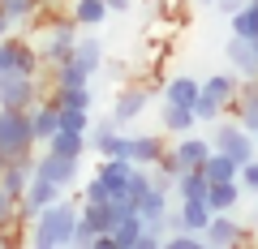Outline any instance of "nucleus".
<instances>
[{"mask_svg":"<svg viewBox=\"0 0 258 249\" xmlns=\"http://www.w3.org/2000/svg\"><path fill=\"white\" fill-rule=\"evenodd\" d=\"M56 198H64V189L60 185H52L47 176H30V185H26V194L18 198V223H26L30 228V219H35L43 206H52Z\"/></svg>","mask_w":258,"mask_h":249,"instance_id":"nucleus-7","label":"nucleus"},{"mask_svg":"<svg viewBox=\"0 0 258 249\" xmlns=\"http://www.w3.org/2000/svg\"><path fill=\"white\" fill-rule=\"evenodd\" d=\"M211 146L224 150V155H232L237 163H249V159H254V150H258V142H254V133H249L237 116L228 120V112H224V116L211 125Z\"/></svg>","mask_w":258,"mask_h":249,"instance_id":"nucleus-3","label":"nucleus"},{"mask_svg":"<svg viewBox=\"0 0 258 249\" xmlns=\"http://www.w3.org/2000/svg\"><path fill=\"white\" fill-rule=\"evenodd\" d=\"M99 73L116 77V82H129V73H134V69H129V60H103V69H99Z\"/></svg>","mask_w":258,"mask_h":249,"instance_id":"nucleus-33","label":"nucleus"},{"mask_svg":"<svg viewBox=\"0 0 258 249\" xmlns=\"http://www.w3.org/2000/svg\"><path fill=\"white\" fill-rule=\"evenodd\" d=\"M5 47H9V73H26V77L47 73L43 52H39L35 39H26V35H5ZM43 82H47V77H43Z\"/></svg>","mask_w":258,"mask_h":249,"instance_id":"nucleus-6","label":"nucleus"},{"mask_svg":"<svg viewBox=\"0 0 258 249\" xmlns=\"http://www.w3.org/2000/svg\"><path fill=\"white\" fill-rule=\"evenodd\" d=\"M0 168H5V159H0Z\"/></svg>","mask_w":258,"mask_h":249,"instance_id":"nucleus-41","label":"nucleus"},{"mask_svg":"<svg viewBox=\"0 0 258 249\" xmlns=\"http://www.w3.org/2000/svg\"><path fill=\"white\" fill-rule=\"evenodd\" d=\"M241 181H211L207 185V202H211V211H237L241 202Z\"/></svg>","mask_w":258,"mask_h":249,"instance_id":"nucleus-22","label":"nucleus"},{"mask_svg":"<svg viewBox=\"0 0 258 249\" xmlns=\"http://www.w3.org/2000/svg\"><path fill=\"white\" fill-rule=\"evenodd\" d=\"M198 91H203V77H189V73H176L164 82V103H185V108H194V99H198Z\"/></svg>","mask_w":258,"mask_h":249,"instance_id":"nucleus-20","label":"nucleus"},{"mask_svg":"<svg viewBox=\"0 0 258 249\" xmlns=\"http://www.w3.org/2000/svg\"><path fill=\"white\" fill-rule=\"evenodd\" d=\"M142 232H147V223H142V215L134 211V215H125V219L112 228V245H116V249H138Z\"/></svg>","mask_w":258,"mask_h":249,"instance_id":"nucleus-23","label":"nucleus"},{"mask_svg":"<svg viewBox=\"0 0 258 249\" xmlns=\"http://www.w3.org/2000/svg\"><path fill=\"white\" fill-rule=\"evenodd\" d=\"M254 232H258V215H254Z\"/></svg>","mask_w":258,"mask_h":249,"instance_id":"nucleus-40","label":"nucleus"},{"mask_svg":"<svg viewBox=\"0 0 258 249\" xmlns=\"http://www.w3.org/2000/svg\"><path fill=\"white\" fill-rule=\"evenodd\" d=\"M26 112H30V129H35L39 146H43V142L60 129V108H56V103H47V99H39L35 108H26Z\"/></svg>","mask_w":258,"mask_h":249,"instance_id":"nucleus-18","label":"nucleus"},{"mask_svg":"<svg viewBox=\"0 0 258 249\" xmlns=\"http://www.w3.org/2000/svg\"><path fill=\"white\" fill-rule=\"evenodd\" d=\"M47 82L26 73H0V108H35L43 99Z\"/></svg>","mask_w":258,"mask_h":249,"instance_id":"nucleus-4","label":"nucleus"},{"mask_svg":"<svg viewBox=\"0 0 258 249\" xmlns=\"http://www.w3.org/2000/svg\"><path fill=\"white\" fill-rule=\"evenodd\" d=\"M39 155V138L30 129V112L26 108H0V159H35Z\"/></svg>","mask_w":258,"mask_h":249,"instance_id":"nucleus-2","label":"nucleus"},{"mask_svg":"<svg viewBox=\"0 0 258 249\" xmlns=\"http://www.w3.org/2000/svg\"><path fill=\"white\" fill-rule=\"evenodd\" d=\"M241 240H249V228L237 219L232 211H215L211 223L203 228V245H215V249H232L241 245Z\"/></svg>","mask_w":258,"mask_h":249,"instance_id":"nucleus-8","label":"nucleus"},{"mask_svg":"<svg viewBox=\"0 0 258 249\" xmlns=\"http://www.w3.org/2000/svg\"><path fill=\"white\" fill-rule=\"evenodd\" d=\"M249 43H254V52H258V39H249Z\"/></svg>","mask_w":258,"mask_h":249,"instance_id":"nucleus-39","label":"nucleus"},{"mask_svg":"<svg viewBox=\"0 0 258 249\" xmlns=\"http://www.w3.org/2000/svg\"><path fill=\"white\" fill-rule=\"evenodd\" d=\"M164 150H168V133L164 129L159 133H129V159H134V163L151 168Z\"/></svg>","mask_w":258,"mask_h":249,"instance_id":"nucleus-13","label":"nucleus"},{"mask_svg":"<svg viewBox=\"0 0 258 249\" xmlns=\"http://www.w3.org/2000/svg\"><path fill=\"white\" fill-rule=\"evenodd\" d=\"M138 82H142V86H147V91H151V95H159V91H164V82H168V77H164V73H159V69H151V73H142V77H138Z\"/></svg>","mask_w":258,"mask_h":249,"instance_id":"nucleus-34","label":"nucleus"},{"mask_svg":"<svg viewBox=\"0 0 258 249\" xmlns=\"http://www.w3.org/2000/svg\"><path fill=\"white\" fill-rule=\"evenodd\" d=\"M232 35H241V39H258V0H245L237 13H232Z\"/></svg>","mask_w":258,"mask_h":249,"instance_id":"nucleus-26","label":"nucleus"},{"mask_svg":"<svg viewBox=\"0 0 258 249\" xmlns=\"http://www.w3.org/2000/svg\"><path fill=\"white\" fill-rule=\"evenodd\" d=\"M203 172H207V181H237V176H241V163H237L232 155H224V150H211L207 163H203Z\"/></svg>","mask_w":258,"mask_h":249,"instance_id":"nucleus-24","label":"nucleus"},{"mask_svg":"<svg viewBox=\"0 0 258 249\" xmlns=\"http://www.w3.org/2000/svg\"><path fill=\"white\" fill-rule=\"evenodd\" d=\"M151 99H155V95H151L142 82H120L116 95H112V116H116V125H120V129L134 125V120L151 108Z\"/></svg>","mask_w":258,"mask_h":249,"instance_id":"nucleus-5","label":"nucleus"},{"mask_svg":"<svg viewBox=\"0 0 258 249\" xmlns=\"http://www.w3.org/2000/svg\"><path fill=\"white\" fill-rule=\"evenodd\" d=\"M30 176H35V159H13V163L0 168V189L13 194V198H22L26 185H30Z\"/></svg>","mask_w":258,"mask_h":249,"instance_id":"nucleus-17","label":"nucleus"},{"mask_svg":"<svg viewBox=\"0 0 258 249\" xmlns=\"http://www.w3.org/2000/svg\"><path fill=\"white\" fill-rule=\"evenodd\" d=\"M237 86H241V73H237V69H220V73L203 77V95H207V99H215L224 112H228L232 99H237Z\"/></svg>","mask_w":258,"mask_h":249,"instance_id":"nucleus-12","label":"nucleus"},{"mask_svg":"<svg viewBox=\"0 0 258 249\" xmlns=\"http://www.w3.org/2000/svg\"><path fill=\"white\" fill-rule=\"evenodd\" d=\"M241 5H245V0H215L211 9H215V13H220V18H232V13H237V9H241Z\"/></svg>","mask_w":258,"mask_h":249,"instance_id":"nucleus-35","label":"nucleus"},{"mask_svg":"<svg viewBox=\"0 0 258 249\" xmlns=\"http://www.w3.org/2000/svg\"><path fill=\"white\" fill-rule=\"evenodd\" d=\"M43 150H52V155H64V159H82L86 150V133H74V129H56L52 138L43 142Z\"/></svg>","mask_w":258,"mask_h":249,"instance_id":"nucleus-21","label":"nucleus"},{"mask_svg":"<svg viewBox=\"0 0 258 249\" xmlns=\"http://www.w3.org/2000/svg\"><path fill=\"white\" fill-rule=\"evenodd\" d=\"M194 125H198V116H194V108H185V103H164V108H159V129H164L168 138H181Z\"/></svg>","mask_w":258,"mask_h":249,"instance_id":"nucleus-15","label":"nucleus"},{"mask_svg":"<svg viewBox=\"0 0 258 249\" xmlns=\"http://www.w3.org/2000/svg\"><path fill=\"white\" fill-rule=\"evenodd\" d=\"M108 9L112 13H129V9H134V0H108Z\"/></svg>","mask_w":258,"mask_h":249,"instance_id":"nucleus-37","label":"nucleus"},{"mask_svg":"<svg viewBox=\"0 0 258 249\" xmlns=\"http://www.w3.org/2000/svg\"><path fill=\"white\" fill-rule=\"evenodd\" d=\"M0 9L13 18V26H26V22H35L39 5H35V0H0Z\"/></svg>","mask_w":258,"mask_h":249,"instance_id":"nucleus-28","label":"nucleus"},{"mask_svg":"<svg viewBox=\"0 0 258 249\" xmlns=\"http://www.w3.org/2000/svg\"><path fill=\"white\" fill-rule=\"evenodd\" d=\"M194 116H198V125H215V120L224 116V108L215 99H207L203 91H198V99H194Z\"/></svg>","mask_w":258,"mask_h":249,"instance_id":"nucleus-29","label":"nucleus"},{"mask_svg":"<svg viewBox=\"0 0 258 249\" xmlns=\"http://www.w3.org/2000/svg\"><path fill=\"white\" fill-rule=\"evenodd\" d=\"M74 60H78L82 69H91V73H99L103 60H108V47H103V39H99V35H78V43H74Z\"/></svg>","mask_w":258,"mask_h":249,"instance_id":"nucleus-19","label":"nucleus"},{"mask_svg":"<svg viewBox=\"0 0 258 249\" xmlns=\"http://www.w3.org/2000/svg\"><path fill=\"white\" fill-rule=\"evenodd\" d=\"M224 60H228V69H237L241 77H254L258 73V52L249 39L241 35H228V43H224Z\"/></svg>","mask_w":258,"mask_h":249,"instance_id":"nucleus-11","label":"nucleus"},{"mask_svg":"<svg viewBox=\"0 0 258 249\" xmlns=\"http://www.w3.org/2000/svg\"><path fill=\"white\" fill-rule=\"evenodd\" d=\"M95 155H99V159H129V133L125 129H112L108 138L95 146Z\"/></svg>","mask_w":258,"mask_h":249,"instance_id":"nucleus-27","label":"nucleus"},{"mask_svg":"<svg viewBox=\"0 0 258 249\" xmlns=\"http://www.w3.org/2000/svg\"><path fill=\"white\" fill-rule=\"evenodd\" d=\"M207 185H211V181H207L203 168H185V172L176 176V189H172V194L176 198H207Z\"/></svg>","mask_w":258,"mask_h":249,"instance_id":"nucleus-25","label":"nucleus"},{"mask_svg":"<svg viewBox=\"0 0 258 249\" xmlns=\"http://www.w3.org/2000/svg\"><path fill=\"white\" fill-rule=\"evenodd\" d=\"M64 9H69V18L78 22V30H95V26H103V22L112 18L108 0H69Z\"/></svg>","mask_w":258,"mask_h":249,"instance_id":"nucleus-14","label":"nucleus"},{"mask_svg":"<svg viewBox=\"0 0 258 249\" xmlns=\"http://www.w3.org/2000/svg\"><path fill=\"white\" fill-rule=\"evenodd\" d=\"M60 129H74V133H86V129H91V112H78V108L60 112Z\"/></svg>","mask_w":258,"mask_h":249,"instance_id":"nucleus-30","label":"nucleus"},{"mask_svg":"<svg viewBox=\"0 0 258 249\" xmlns=\"http://www.w3.org/2000/svg\"><path fill=\"white\" fill-rule=\"evenodd\" d=\"M241 189H249V194H258V159H249V163H241Z\"/></svg>","mask_w":258,"mask_h":249,"instance_id":"nucleus-32","label":"nucleus"},{"mask_svg":"<svg viewBox=\"0 0 258 249\" xmlns=\"http://www.w3.org/2000/svg\"><path fill=\"white\" fill-rule=\"evenodd\" d=\"M198 5H207V9H211V5H215V0H198Z\"/></svg>","mask_w":258,"mask_h":249,"instance_id":"nucleus-38","label":"nucleus"},{"mask_svg":"<svg viewBox=\"0 0 258 249\" xmlns=\"http://www.w3.org/2000/svg\"><path fill=\"white\" fill-rule=\"evenodd\" d=\"M74 223H78V198H56L52 206L30 219V245L35 249H64L74 245Z\"/></svg>","mask_w":258,"mask_h":249,"instance_id":"nucleus-1","label":"nucleus"},{"mask_svg":"<svg viewBox=\"0 0 258 249\" xmlns=\"http://www.w3.org/2000/svg\"><path fill=\"white\" fill-rule=\"evenodd\" d=\"M35 176H47L52 185H60L64 194H69V189H78L82 159H64V155H52V150H43V155H35Z\"/></svg>","mask_w":258,"mask_h":249,"instance_id":"nucleus-9","label":"nucleus"},{"mask_svg":"<svg viewBox=\"0 0 258 249\" xmlns=\"http://www.w3.org/2000/svg\"><path fill=\"white\" fill-rule=\"evenodd\" d=\"M35 5H39V13H52V9H64L69 0H35Z\"/></svg>","mask_w":258,"mask_h":249,"instance_id":"nucleus-36","label":"nucleus"},{"mask_svg":"<svg viewBox=\"0 0 258 249\" xmlns=\"http://www.w3.org/2000/svg\"><path fill=\"white\" fill-rule=\"evenodd\" d=\"M95 236H99V232L78 215V223H74V245H78V249H95Z\"/></svg>","mask_w":258,"mask_h":249,"instance_id":"nucleus-31","label":"nucleus"},{"mask_svg":"<svg viewBox=\"0 0 258 249\" xmlns=\"http://www.w3.org/2000/svg\"><path fill=\"white\" fill-rule=\"evenodd\" d=\"M129 172H134V159H99V181L108 185L112 198H125V185H129Z\"/></svg>","mask_w":258,"mask_h":249,"instance_id":"nucleus-16","label":"nucleus"},{"mask_svg":"<svg viewBox=\"0 0 258 249\" xmlns=\"http://www.w3.org/2000/svg\"><path fill=\"white\" fill-rule=\"evenodd\" d=\"M168 150L176 155V163H181V172H185V168H203L215 146H211V138H203V133L189 129V133H181L176 142H168Z\"/></svg>","mask_w":258,"mask_h":249,"instance_id":"nucleus-10","label":"nucleus"}]
</instances>
